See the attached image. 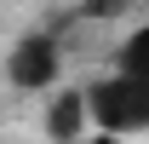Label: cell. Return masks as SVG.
Listing matches in <instances>:
<instances>
[{
  "instance_id": "cell-1",
  "label": "cell",
  "mask_w": 149,
  "mask_h": 144,
  "mask_svg": "<svg viewBox=\"0 0 149 144\" xmlns=\"http://www.w3.org/2000/svg\"><path fill=\"white\" fill-rule=\"evenodd\" d=\"M86 104H92V121L103 133H143L149 127V75L120 69L109 81H97L86 92Z\"/></svg>"
},
{
  "instance_id": "cell-2",
  "label": "cell",
  "mask_w": 149,
  "mask_h": 144,
  "mask_svg": "<svg viewBox=\"0 0 149 144\" xmlns=\"http://www.w3.org/2000/svg\"><path fill=\"white\" fill-rule=\"evenodd\" d=\"M57 75V40L52 35H29L12 52V87H46Z\"/></svg>"
},
{
  "instance_id": "cell-3",
  "label": "cell",
  "mask_w": 149,
  "mask_h": 144,
  "mask_svg": "<svg viewBox=\"0 0 149 144\" xmlns=\"http://www.w3.org/2000/svg\"><path fill=\"white\" fill-rule=\"evenodd\" d=\"M86 115H92V104H86L80 92H63L52 104V115H46V133H52L57 144H69V138H80V121H86Z\"/></svg>"
},
{
  "instance_id": "cell-4",
  "label": "cell",
  "mask_w": 149,
  "mask_h": 144,
  "mask_svg": "<svg viewBox=\"0 0 149 144\" xmlns=\"http://www.w3.org/2000/svg\"><path fill=\"white\" fill-rule=\"evenodd\" d=\"M120 69H138V75H149V23L138 29V35L120 46Z\"/></svg>"
},
{
  "instance_id": "cell-5",
  "label": "cell",
  "mask_w": 149,
  "mask_h": 144,
  "mask_svg": "<svg viewBox=\"0 0 149 144\" xmlns=\"http://www.w3.org/2000/svg\"><path fill=\"white\" fill-rule=\"evenodd\" d=\"M132 0H86V12H97V18H115V12H126Z\"/></svg>"
},
{
  "instance_id": "cell-6",
  "label": "cell",
  "mask_w": 149,
  "mask_h": 144,
  "mask_svg": "<svg viewBox=\"0 0 149 144\" xmlns=\"http://www.w3.org/2000/svg\"><path fill=\"white\" fill-rule=\"evenodd\" d=\"M115 138H120V133H103V138H92V144H115Z\"/></svg>"
}]
</instances>
